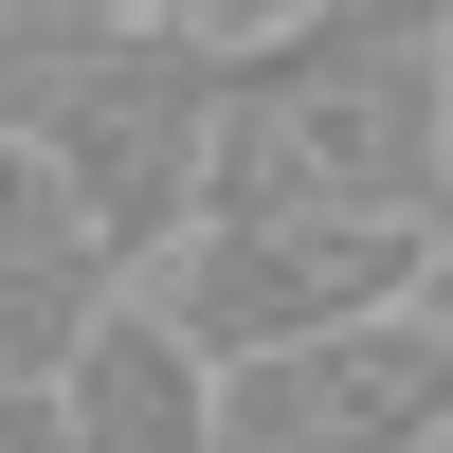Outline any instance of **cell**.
Instances as JSON below:
<instances>
[{
  "instance_id": "obj_1",
  "label": "cell",
  "mask_w": 453,
  "mask_h": 453,
  "mask_svg": "<svg viewBox=\"0 0 453 453\" xmlns=\"http://www.w3.org/2000/svg\"><path fill=\"white\" fill-rule=\"evenodd\" d=\"M453 200V36L309 0V19L236 36V91H218V218H363V236H418Z\"/></svg>"
},
{
  "instance_id": "obj_2",
  "label": "cell",
  "mask_w": 453,
  "mask_h": 453,
  "mask_svg": "<svg viewBox=\"0 0 453 453\" xmlns=\"http://www.w3.org/2000/svg\"><path fill=\"white\" fill-rule=\"evenodd\" d=\"M218 91H236V36H200V19H127V36H73L55 55L36 164H55L73 236H91L127 290L218 218Z\"/></svg>"
},
{
  "instance_id": "obj_3",
  "label": "cell",
  "mask_w": 453,
  "mask_h": 453,
  "mask_svg": "<svg viewBox=\"0 0 453 453\" xmlns=\"http://www.w3.org/2000/svg\"><path fill=\"white\" fill-rule=\"evenodd\" d=\"M145 309L236 381V363H290V345H345V326L418 309V236H363V218H200L145 273Z\"/></svg>"
},
{
  "instance_id": "obj_4",
  "label": "cell",
  "mask_w": 453,
  "mask_h": 453,
  "mask_svg": "<svg viewBox=\"0 0 453 453\" xmlns=\"http://www.w3.org/2000/svg\"><path fill=\"white\" fill-rule=\"evenodd\" d=\"M218 453H453V345L418 309L218 381Z\"/></svg>"
},
{
  "instance_id": "obj_5",
  "label": "cell",
  "mask_w": 453,
  "mask_h": 453,
  "mask_svg": "<svg viewBox=\"0 0 453 453\" xmlns=\"http://www.w3.org/2000/svg\"><path fill=\"white\" fill-rule=\"evenodd\" d=\"M55 418H73V453H218V363H200V345H181V326L127 290V309L73 345Z\"/></svg>"
},
{
  "instance_id": "obj_6",
  "label": "cell",
  "mask_w": 453,
  "mask_h": 453,
  "mask_svg": "<svg viewBox=\"0 0 453 453\" xmlns=\"http://www.w3.org/2000/svg\"><path fill=\"white\" fill-rule=\"evenodd\" d=\"M127 19H181V0H0V36H127Z\"/></svg>"
},
{
  "instance_id": "obj_7",
  "label": "cell",
  "mask_w": 453,
  "mask_h": 453,
  "mask_svg": "<svg viewBox=\"0 0 453 453\" xmlns=\"http://www.w3.org/2000/svg\"><path fill=\"white\" fill-rule=\"evenodd\" d=\"M418 326H435V345H453V200L418 218Z\"/></svg>"
},
{
  "instance_id": "obj_8",
  "label": "cell",
  "mask_w": 453,
  "mask_h": 453,
  "mask_svg": "<svg viewBox=\"0 0 453 453\" xmlns=\"http://www.w3.org/2000/svg\"><path fill=\"white\" fill-rule=\"evenodd\" d=\"M0 453H73V418L55 399H0Z\"/></svg>"
},
{
  "instance_id": "obj_9",
  "label": "cell",
  "mask_w": 453,
  "mask_h": 453,
  "mask_svg": "<svg viewBox=\"0 0 453 453\" xmlns=\"http://www.w3.org/2000/svg\"><path fill=\"white\" fill-rule=\"evenodd\" d=\"M363 19H418V36H453V0H363Z\"/></svg>"
}]
</instances>
